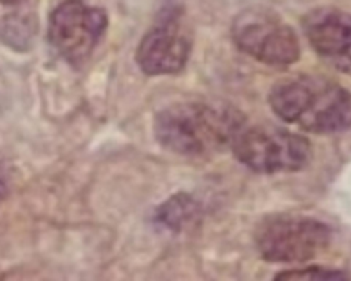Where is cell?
Returning a JSON list of instances; mask_svg holds the SVG:
<instances>
[{"mask_svg":"<svg viewBox=\"0 0 351 281\" xmlns=\"http://www.w3.org/2000/svg\"><path fill=\"white\" fill-rule=\"evenodd\" d=\"M192 40L180 21L178 10H169L143 36L136 62L147 75L180 73L191 55Z\"/></svg>","mask_w":351,"mask_h":281,"instance_id":"cell-7","label":"cell"},{"mask_svg":"<svg viewBox=\"0 0 351 281\" xmlns=\"http://www.w3.org/2000/svg\"><path fill=\"white\" fill-rule=\"evenodd\" d=\"M230 149L243 166L258 174L299 171L313 158V145L304 136L273 125L244 126Z\"/></svg>","mask_w":351,"mask_h":281,"instance_id":"cell-4","label":"cell"},{"mask_svg":"<svg viewBox=\"0 0 351 281\" xmlns=\"http://www.w3.org/2000/svg\"><path fill=\"white\" fill-rule=\"evenodd\" d=\"M234 45L250 58L273 67H287L300 58L296 32L267 8H247L232 23Z\"/></svg>","mask_w":351,"mask_h":281,"instance_id":"cell-5","label":"cell"},{"mask_svg":"<svg viewBox=\"0 0 351 281\" xmlns=\"http://www.w3.org/2000/svg\"><path fill=\"white\" fill-rule=\"evenodd\" d=\"M267 101L281 121L313 134L351 129V90L321 74L278 80L270 88Z\"/></svg>","mask_w":351,"mask_h":281,"instance_id":"cell-1","label":"cell"},{"mask_svg":"<svg viewBox=\"0 0 351 281\" xmlns=\"http://www.w3.org/2000/svg\"><path fill=\"white\" fill-rule=\"evenodd\" d=\"M107 25L103 8L82 0H64L49 15L48 41L66 62L81 64L92 55Z\"/></svg>","mask_w":351,"mask_h":281,"instance_id":"cell-6","label":"cell"},{"mask_svg":"<svg viewBox=\"0 0 351 281\" xmlns=\"http://www.w3.org/2000/svg\"><path fill=\"white\" fill-rule=\"evenodd\" d=\"M244 126L243 112L221 103H177L154 117L156 141L184 156H206L230 148Z\"/></svg>","mask_w":351,"mask_h":281,"instance_id":"cell-2","label":"cell"},{"mask_svg":"<svg viewBox=\"0 0 351 281\" xmlns=\"http://www.w3.org/2000/svg\"><path fill=\"white\" fill-rule=\"evenodd\" d=\"M21 0H4V3H18Z\"/></svg>","mask_w":351,"mask_h":281,"instance_id":"cell-11","label":"cell"},{"mask_svg":"<svg viewBox=\"0 0 351 281\" xmlns=\"http://www.w3.org/2000/svg\"><path fill=\"white\" fill-rule=\"evenodd\" d=\"M330 226L311 215L276 212L256 225L255 247L270 263H302L322 254L332 243Z\"/></svg>","mask_w":351,"mask_h":281,"instance_id":"cell-3","label":"cell"},{"mask_svg":"<svg viewBox=\"0 0 351 281\" xmlns=\"http://www.w3.org/2000/svg\"><path fill=\"white\" fill-rule=\"evenodd\" d=\"M303 33L322 58L344 60L351 56V14L336 7H317L302 18Z\"/></svg>","mask_w":351,"mask_h":281,"instance_id":"cell-8","label":"cell"},{"mask_svg":"<svg viewBox=\"0 0 351 281\" xmlns=\"http://www.w3.org/2000/svg\"><path fill=\"white\" fill-rule=\"evenodd\" d=\"M197 214L199 206L192 196L186 193H177L158 207L155 221L170 230H181Z\"/></svg>","mask_w":351,"mask_h":281,"instance_id":"cell-9","label":"cell"},{"mask_svg":"<svg viewBox=\"0 0 351 281\" xmlns=\"http://www.w3.org/2000/svg\"><path fill=\"white\" fill-rule=\"evenodd\" d=\"M350 276L335 267L326 266H307L302 269L282 270L274 276V280H348Z\"/></svg>","mask_w":351,"mask_h":281,"instance_id":"cell-10","label":"cell"}]
</instances>
